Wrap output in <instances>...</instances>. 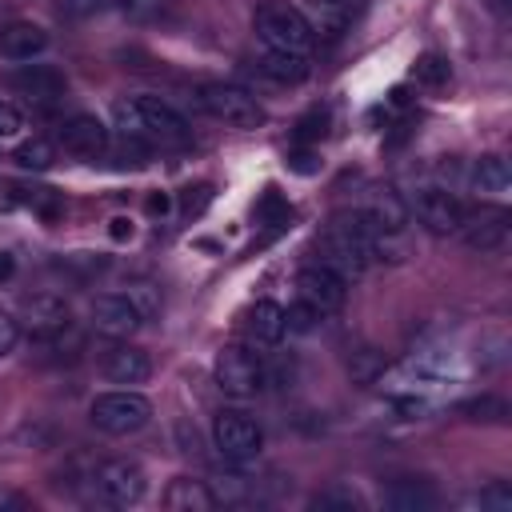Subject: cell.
<instances>
[{
    "label": "cell",
    "instance_id": "1",
    "mask_svg": "<svg viewBox=\"0 0 512 512\" xmlns=\"http://www.w3.org/2000/svg\"><path fill=\"white\" fill-rule=\"evenodd\" d=\"M116 116V128L120 136L128 140H160V144H172V140H184L188 136V120L160 96H132V100H120L112 108Z\"/></svg>",
    "mask_w": 512,
    "mask_h": 512
},
{
    "label": "cell",
    "instance_id": "2",
    "mask_svg": "<svg viewBox=\"0 0 512 512\" xmlns=\"http://www.w3.org/2000/svg\"><path fill=\"white\" fill-rule=\"evenodd\" d=\"M316 264L332 268L340 280H356L368 272L372 256L364 244V232L356 224V212H340L332 216V224L324 228V236L316 240Z\"/></svg>",
    "mask_w": 512,
    "mask_h": 512
},
{
    "label": "cell",
    "instance_id": "3",
    "mask_svg": "<svg viewBox=\"0 0 512 512\" xmlns=\"http://www.w3.org/2000/svg\"><path fill=\"white\" fill-rule=\"evenodd\" d=\"M252 28H256L260 44L276 48V52H304L308 56V48L316 40L312 20L296 4H288V0H264L252 12Z\"/></svg>",
    "mask_w": 512,
    "mask_h": 512
},
{
    "label": "cell",
    "instance_id": "4",
    "mask_svg": "<svg viewBox=\"0 0 512 512\" xmlns=\"http://www.w3.org/2000/svg\"><path fill=\"white\" fill-rule=\"evenodd\" d=\"M212 372H216V388L224 396H236V400H248V396H256L268 384V368H264L260 352H252L244 344H228L216 356Z\"/></svg>",
    "mask_w": 512,
    "mask_h": 512
},
{
    "label": "cell",
    "instance_id": "5",
    "mask_svg": "<svg viewBox=\"0 0 512 512\" xmlns=\"http://www.w3.org/2000/svg\"><path fill=\"white\" fill-rule=\"evenodd\" d=\"M88 416L108 436H132L152 420V404L140 392H128V388L124 392H100L88 404Z\"/></svg>",
    "mask_w": 512,
    "mask_h": 512
},
{
    "label": "cell",
    "instance_id": "6",
    "mask_svg": "<svg viewBox=\"0 0 512 512\" xmlns=\"http://www.w3.org/2000/svg\"><path fill=\"white\" fill-rule=\"evenodd\" d=\"M212 444H216V452H220L224 460L244 464V460L260 456V448H264V428H260L252 416H244V412H236V408H224V412H216V420H212Z\"/></svg>",
    "mask_w": 512,
    "mask_h": 512
},
{
    "label": "cell",
    "instance_id": "7",
    "mask_svg": "<svg viewBox=\"0 0 512 512\" xmlns=\"http://www.w3.org/2000/svg\"><path fill=\"white\" fill-rule=\"evenodd\" d=\"M200 108L212 120L228 124V128H256L264 120V108L256 104V96L236 88V84H204L200 88Z\"/></svg>",
    "mask_w": 512,
    "mask_h": 512
},
{
    "label": "cell",
    "instance_id": "8",
    "mask_svg": "<svg viewBox=\"0 0 512 512\" xmlns=\"http://www.w3.org/2000/svg\"><path fill=\"white\" fill-rule=\"evenodd\" d=\"M92 480H96L100 500L112 504V508H132L148 492V476H144V468L136 460H108V464L96 468Z\"/></svg>",
    "mask_w": 512,
    "mask_h": 512
},
{
    "label": "cell",
    "instance_id": "9",
    "mask_svg": "<svg viewBox=\"0 0 512 512\" xmlns=\"http://www.w3.org/2000/svg\"><path fill=\"white\" fill-rule=\"evenodd\" d=\"M412 212L416 220L436 232V236H456L460 232V220H464V200L448 188H420L416 200H412Z\"/></svg>",
    "mask_w": 512,
    "mask_h": 512
},
{
    "label": "cell",
    "instance_id": "10",
    "mask_svg": "<svg viewBox=\"0 0 512 512\" xmlns=\"http://www.w3.org/2000/svg\"><path fill=\"white\" fill-rule=\"evenodd\" d=\"M344 296H348V280H340L332 268H324V264H304V268L296 272V300L312 304L320 316L344 308Z\"/></svg>",
    "mask_w": 512,
    "mask_h": 512
},
{
    "label": "cell",
    "instance_id": "11",
    "mask_svg": "<svg viewBox=\"0 0 512 512\" xmlns=\"http://www.w3.org/2000/svg\"><path fill=\"white\" fill-rule=\"evenodd\" d=\"M56 140H60V148H64L68 156H80V160H100V156L108 152V144H112L104 120L92 116V112H76V116H68V120L60 124Z\"/></svg>",
    "mask_w": 512,
    "mask_h": 512
},
{
    "label": "cell",
    "instance_id": "12",
    "mask_svg": "<svg viewBox=\"0 0 512 512\" xmlns=\"http://www.w3.org/2000/svg\"><path fill=\"white\" fill-rule=\"evenodd\" d=\"M8 88L24 100H36V104H56L68 88L64 72L56 64H20L8 72Z\"/></svg>",
    "mask_w": 512,
    "mask_h": 512
},
{
    "label": "cell",
    "instance_id": "13",
    "mask_svg": "<svg viewBox=\"0 0 512 512\" xmlns=\"http://www.w3.org/2000/svg\"><path fill=\"white\" fill-rule=\"evenodd\" d=\"M468 248L476 252H492L504 244L508 236V212L504 208H492V204H480V208H464V220H460V232H456Z\"/></svg>",
    "mask_w": 512,
    "mask_h": 512
},
{
    "label": "cell",
    "instance_id": "14",
    "mask_svg": "<svg viewBox=\"0 0 512 512\" xmlns=\"http://www.w3.org/2000/svg\"><path fill=\"white\" fill-rule=\"evenodd\" d=\"M144 324V316L116 292V296H96L92 300V328L108 340H128L136 328Z\"/></svg>",
    "mask_w": 512,
    "mask_h": 512
},
{
    "label": "cell",
    "instance_id": "15",
    "mask_svg": "<svg viewBox=\"0 0 512 512\" xmlns=\"http://www.w3.org/2000/svg\"><path fill=\"white\" fill-rule=\"evenodd\" d=\"M68 320H72V312H68V304L60 300V296H32L28 300V308H24V328L32 332V336H40V340H52V336H60L64 328H68Z\"/></svg>",
    "mask_w": 512,
    "mask_h": 512
},
{
    "label": "cell",
    "instance_id": "16",
    "mask_svg": "<svg viewBox=\"0 0 512 512\" xmlns=\"http://www.w3.org/2000/svg\"><path fill=\"white\" fill-rule=\"evenodd\" d=\"M44 48H48V32L40 24H32V20H12V24L0 28V56L4 60L24 64V60L40 56Z\"/></svg>",
    "mask_w": 512,
    "mask_h": 512
},
{
    "label": "cell",
    "instance_id": "17",
    "mask_svg": "<svg viewBox=\"0 0 512 512\" xmlns=\"http://www.w3.org/2000/svg\"><path fill=\"white\" fill-rule=\"evenodd\" d=\"M148 372H152L148 352H140V348H132V344H112V348L104 352V376H108L112 384H144Z\"/></svg>",
    "mask_w": 512,
    "mask_h": 512
},
{
    "label": "cell",
    "instance_id": "18",
    "mask_svg": "<svg viewBox=\"0 0 512 512\" xmlns=\"http://www.w3.org/2000/svg\"><path fill=\"white\" fill-rule=\"evenodd\" d=\"M512 184V168L500 152H484L468 164V188L480 192V196H504Z\"/></svg>",
    "mask_w": 512,
    "mask_h": 512
},
{
    "label": "cell",
    "instance_id": "19",
    "mask_svg": "<svg viewBox=\"0 0 512 512\" xmlns=\"http://www.w3.org/2000/svg\"><path fill=\"white\" fill-rule=\"evenodd\" d=\"M244 336L252 344H276L284 336V308L276 300H256L244 312Z\"/></svg>",
    "mask_w": 512,
    "mask_h": 512
},
{
    "label": "cell",
    "instance_id": "20",
    "mask_svg": "<svg viewBox=\"0 0 512 512\" xmlns=\"http://www.w3.org/2000/svg\"><path fill=\"white\" fill-rule=\"evenodd\" d=\"M164 508L172 512H212L216 508V496L204 480H192V476H176L164 492Z\"/></svg>",
    "mask_w": 512,
    "mask_h": 512
},
{
    "label": "cell",
    "instance_id": "21",
    "mask_svg": "<svg viewBox=\"0 0 512 512\" xmlns=\"http://www.w3.org/2000/svg\"><path fill=\"white\" fill-rule=\"evenodd\" d=\"M256 68H260L268 80H276V84H300V80H308V72H312V64H308L304 52H276V48H264L260 60H256Z\"/></svg>",
    "mask_w": 512,
    "mask_h": 512
},
{
    "label": "cell",
    "instance_id": "22",
    "mask_svg": "<svg viewBox=\"0 0 512 512\" xmlns=\"http://www.w3.org/2000/svg\"><path fill=\"white\" fill-rule=\"evenodd\" d=\"M360 212H364L376 228H384V232H400V228L408 224V208H404V200H400L396 192H376Z\"/></svg>",
    "mask_w": 512,
    "mask_h": 512
},
{
    "label": "cell",
    "instance_id": "23",
    "mask_svg": "<svg viewBox=\"0 0 512 512\" xmlns=\"http://www.w3.org/2000/svg\"><path fill=\"white\" fill-rule=\"evenodd\" d=\"M388 504L400 508V512H420V508H432L436 504V492L428 480H396L388 488Z\"/></svg>",
    "mask_w": 512,
    "mask_h": 512
},
{
    "label": "cell",
    "instance_id": "24",
    "mask_svg": "<svg viewBox=\"0 0 512 512\" xmlns=\"http://www.w3.org/2000/svg\"><path fill=\"white\" fill-rule=\"evenodd\" d=\"M412 80L424 84V88H444V84L452 80V64H448V56H440V52H424V56H416V64H412Z\"/></svg>",
    "mask_w": 512,
    "mask_h": 512
},
{
    "label": "cell",
    "instance_id": "25",
    "mask_svg": "<svg viewBox=\"0 0 512 512\" xmlns=\"http://www.w3.org/2000/svg\"><path fill=\"white\" fill-rule=\"evenodd\" d=\"M12 160H16V168H24V172H44V168H52L56 148H52L48 140H24V144H16Z\"/></svg>",
    "mask_w": 512,
    "mask_h": 512
},
{
    "label": "cell",
    "instance_id": "26",
    "mask_svg": "<svg viewBox=\"0 0 512 512\" xmlns=\"http://www.w3.org/2000/svg\"><path fill=\"white\" fill-rule=\"evenodd\" d=\"M120 296H124V300H128V304H132V308H136L144 320L160 312V288H156L152 280H128Z\"/></svg>",
    "mask_w": 512,
    "mask_h": 512
},
{
    "label": "cell",
    "instance_id": "27",
    "mask_svg": "<svg viewBox=\"0 0 512 512\" xmlns=\"http://www.w3.org/2000/svg\"><path fill=\"white\" fill-rule=\"evenodd\" d=\"M288 216H292V208L280 200V192H276V188H264V196H260V204H256V220L268 224V228H284Z\"/></svg>",
    "mask_w": 512,
    "mask_h": 512
},
{
    "label": "cell",
    "instance_id": "28",
    "mask_svg": "<svg viewBox=\"0 0 512 512\" xmlns=\"http://www.w3.org/2000/svg\"><path fill=\"white\" fill-rule=\"evenodd\" d=\"M320 320H324V316H320L312 304H304V300H296L292 308H284V332H312Z\"/></svg>",
    "mask_w": 512,
    "mask_h": 512
},
{
    "label": "cell",
    "instance_id": "29",
    "mask_svg": "<svg viewBox=\"0 0 512 512\" xmlns=\"http://www.w3.org/2000/svg\"><path fill=\"white\" fill-rule=\"evenodd\" d=\"M460 412H468L472 420H504V416H508V404H504V400H492V396H484V400H472V404H464Z\"/></svg>",
    "mask_w": 512,
    "mask_h": 512
},
{
    "label": "cell",
    "instance_id": "30",
    "mask_svg": "<svg viewBox=\"0 0 512 512\" xmlns=\"http://www.w3.org/2000/svg\"><path fill=\"white\" fill-rule=\"evenodd\" d=\"M24 132V112L8 100H0V140H16Z\"/></svg>",
    "mask_w": 512,
    "mask_h": 512
},
{
    "label": "cell",
    "instance_id": "31",
    "mask_svg": "<svg viewBox=\"0 0 512 512\" xmlns=\"http://www.w3.org/2000/svg\"><path fill=\"white\" fill-rule=\"evenodd\" d=\"M24 200H28V208H36L44 220H56V212H60V200H56L52 188H32V196H24Z\"/></svg>",
    "mask_w": 512,
    "mask_h": 512
},
{
    "label": "cell",
    "instance_id": "32",
    "mask_svg": "<svg viewBox=\"0 0 512 512\" xmlns=\"http://www.w3.org/2000/svg\"><path fill=\"white\" fill-rule=\"evenodd\" d=\"M364 4H368V0H316L320 12H332V16H340L344 24H348L356 12H364Z\"/></svg>",
    "mask_w": 512,
    "mask_h": 512
},
{
    "label": "cell",
    "instance_id": "33",
    "mask_svg": "<svg viewBox=\"0 0 512 512\" xmlns=\"http://www.w3.org/2000/svg\"><path fill=\"white\" fill-rule=\"evenodd\" d=\"M324 124H328V112H312V116H304L300 124H296V140H316V136H324Z\"/></svg>",
    "mask_w": 512,
    "mask_h": 512
},
{
    "label": "cell",
    "instance_id": "34",
    "mask_svg": "<svg viewBox=\"0 0 512 512\" xmlns=\"http://www.w3.org/2000/svg\"><path fill=\"white\" fill-rule=\"evenodd\" d=\"M116 4H120V12H124V16H132V20L156 16V12L164 8V0H116Z\"/></svg>",
    "mask_w": 512,
    "mask_h": 512
},
{
    "label": "cell",
    "instance_id": "35",
    "mask_svg": "<svg viewBox=\"0 0 512 512\" xmlns=\"http://www.w3.org/2000/svg\"><path fill=\"white\" fill-rule=\"evenodd\" d=\"M16 340H20V324H16V316L0 312V360L16 348Z\"/></svg>",
    "mask_w": 512,
    "mask_h": 512
},
{
    "label": "cell",
    "instance_id": "36",
    "mask_svg": "<svg viewBox=\"0 0 512 512\" xmlns=\"http://www.w3.org/2000/svg\"><path fill=\"white\" fill-rule=\"evenodd\" d=\"M212 200V188L208 184H196V188H184V212L188 216H196V212H204V204Z\"/></svg>",
    "mask_w": 512,
    "mask_h": 512
},
{
    "label": "cell",
    "instance_id": "37",
    "mask_svg": "<svg viewBox=\"0 0 512 512\" xmlns=\"http://www.w3.org/2000/svg\"><path fill=\"white\" fill-rule=\"evenodd\" d=\"M132 232H136V228H132V220H128V216H112V220H108V236H112L116 244L132 240Z\"/></svg>",
    "mask_w": 512,
    "mask_h": 512
},
{
    "label": "cell",
    "instance_id": "38",
    "mask_svg": "<svg viewBox=\"0 0 512 512\" xmlns=\"http://www.w3.org/2000/svg\"><path fill=\"white\" fill-rule=\"evenodd\" d=\"M144 208H148L152 216H168V212H172V196H168V192H148Z\"/></svg>",
    "mask_w": 512,
    "mask_h": 512
},
{
    "label": "cell",
    "instance_id": "39",
    "mask_svg": "<svg viewBox=\"0 0 512 512\" xmlns=\"http://www.w3.org/2000/svg\"><path fill=\"white\" fill-rule=\"evenodd\" d=\"M288 164H292L296 172H316V168H320L312 152H296V156H288Z\"/></svg>",
    "mask_w": 512,
    "mask_h": 512
},
{
    "label": "cell",
    "instance_id": "40",
    "mask_svg": "<svg viewBox=\"0 0 512 512\" xmlns=\"http://www.w3.org/2000/svg\"><path fill=\"white\" fill-rule=\"evenodd\" d=\"M12 272H16V260H12V252L0 248V280H12Z\"/></svg>",
    "mask_w": 512,
    "mask_h": 512
},
{
    "label": "cell",
    "instance_id": "41",
    "mask_svg": "<svg viewBox=\"0 0 512 512\" xmlns=\"http://www.w3.org/2000/svg\"><path fill=\"white\" fill-rule=\"evenodd\" d=\"M96 4H100V0H64V8H68V12H76V16H80V12H92Z\"/></svg>",
    "mask_w": 512,
    "mask_h": 512
}]
</instances>
